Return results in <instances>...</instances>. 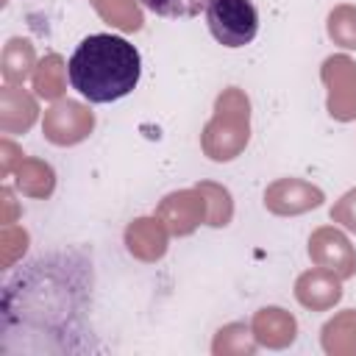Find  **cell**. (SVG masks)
Instances as JSON below:
<instances>
[{
    "label": "cell",
    "mask_w": 356,
    "mask_h": 356,
    "mask_svg": "<svg viewBox=\"0 0 356 356\" xmlns=\"http://www.w3.org/2000/svg\"><path fill=\"white\" fill-rule=\"evenodd\" d=\"M139 50L114 33L86 36L67 64L72 89L81 92L89 103H111L131 95L139 83Z\"/></svg>",
    "instance_id": "1"
},
{
    "label": "cell",
    "mask_w": 356,
    "mask_h": 356,
    "mask_svg": "<svg viewBox=\"0 0 356 356\" xmlns=\"http://www.w3.org/2000/svg\"><path fill=\"white\" fill-rule=\"evenodd\" d=\"M250 139V103L242 89H225L214 103V117L203 128L200 145L211 161L236 159Z\"/></svg>",
    "instance_id": "2"
},
{
    "label": "cell",
    "mask_w": 356,
    "mask_h": 356,
    "mask_svg": "<svg viewBox=\"0 0 356 356\" xmlns=\"http://www.w3.org/2000/svg\"><path fill=\"white\" fill-rule=\"evenodd\" d=\"M206 22L222 47H245L259 33V11L253 0H209Z\"/></svg>",
    "instance_id": "3"
},
{
    "label": "cell",
    "mask_w": 356,
    "mask_h": 356,
    "mask_svg": "<svg viewBox=\"0 0 356 356\" xmlns=\"http://www.w3.org/2000/svg\"><path fill=\"white\" fill-rule=\"evenodd\" d=\"M95 128V114L89 111V106L78 103V100H58L44 111L42 120V131L47 136V142L53 145H78L83 142Z\"/></svg>",
    "instance_id": "4"
},
{
    "label": "cell",
    "mask_w": 356,
    "mask_h": 356,
    "mask_svg": "<svg viewBox=\"0 0 356 356\" xmlns=\"http://www.w3.org/2000/svg\"><path fill=\"white\" fill-rule=\"evenodd\" d=\"M320 78L328 86V114L339 122L356 120V64L348 56H331Z\"/></svg>",
    "instance_id": "5"
},
{
    "label": "cell",
    "mask_w": 356,
    "mask_h": 356,
    "mask_svg": "<svg viewBox=\"0 0 356 356\" xmlns=\"http://www.w3.org/2000/svg\"><path fill=\"white\" fill-rule=\"evenodd\" d=\"M309 256L317 267L339 275V278H350L356 275V250L350 245V239L337 231V228H317L309 236Z\"/></svg>",
    "instance_id": "6"
},
{
    "label": "cell",
    "mask_w": 356,
    "mask_h": 356,
    "mask_svg": "<svg viewBox=\"0 0 356 356\" xmlns=\"http://www.w3.org/2000/svg\"><path fill=\"white\" fill-rule=\"evenodd\" d=\"M156 217L164 222V228L175 236H186L192 234L203 220H206V197L197 189H181L167 195L159 209Z\"/></svg>",
    "instance_id": "7"
},
{
    "label": "cell",
    "mask_w": 356,
    "mask_h": 356,
    "mask_svg": "<svg viewBox=\"0 0 356 356\" xmlns=\"http://www.w3.org/2000/svg\"><path fill=\"white\" fill-rule=\"evenodd\" d=\"M323 203V192L300 178H278L264 192V206L273 214H303Z\"/></svg>",
    "instance_id": "8"
},
{
    "label": "cell",
    "mask_w": 356,
    "mask_h": 356,
    "mask_svg": "<svg viewBox=\"0 0 356 356\" xmlns=\"http://www.w3.org/2000/svg\"><path fill=\"white\" fill-rule=\"evenodd\" d=\"M295 298L312 312H325L334 303H339V298H342L339 275H334L323 267L309 270L295 281Z\"/></svg>",
    "instance_id": "9"
},
{
    "label": "cell",
    "mask_w": 356,
    "mask_h": 356,
    "mask_svg": "<svg viewBox=\"0 0 356 356\" xmlns=\"http://www.w3.org/2000/svg\"><path fill=\"white\" fill-rule=\"evenodd\" d=\"M167 228L159 217H139L125 228V245L131 256L142 261H156L167 250Z\"/></svg>",
    "instance_id": "10"
},
{
    "label": "cell",
    "mask_w": 356,
    "mask_h": 356,
    "mask_svg": "<svg viewBox=\"0 0 356 356\" xmlns=\"http://www.w3.org/2000/svg\"><path fill=\"white\" fill-rule=\"evenodd\" d=\"M295 317L278 306H267L253 317V337L267 348H286L295 339Z\"/></svg>",
    "instance_id": "11"
},
{
    "label": "cell",
    "mask_w": 356,
    "mask_h": 356,
    "mask_svg": "<svg viewBox=\"0 0 356 356\" xmlns=\"http://www.w3.org/2000/svg\"><path fill=\"white\" fill-rule=\"evenodd\" d=\"M36 103L28 92L14 89L11 83L0 92V128L6 134H22L36 122Z\"/></svg>",
    "instance_id": "12"
},
{
    "label": "cell",
    "mask_w": 356,
    "mask_h": 356,
    "mask_svg": "<svg viewBox=\"0 0 356 356\" xmlns=\"http://www.w3.org/2000/svg\"><path fill=\"white\" fill-rule=\"evenodd\" d=\"M33 70H36V53H33L31 39H22V36L8 39V44L3 50V78L11 86L25 83Z\"/></svg>",
    "instance_id": "13"
},
{
    "label": "cell",
    "mask_w": 356,
    "mask_h": 356,
    "mask_svg": "<svg viewBox=\"0 0 356 356\" xmlns=\"http://www.w3.org/2000/svg\"><path fill=\"white\" fill-rule=\"evenodd\" d=\"M17 186L22 195L31 197H47L56 186V175L50 170V164L39 161V159H19L17 167Z\"/></svg>",
    "instance_id": "14"
},
{
    "label": "cell",
    "mask_w": 356,
    "mask_h": 356,
    "mask_svg": "<svg viewBox=\"0 0 356 356\" xmlns=\"http://www.w3.org/2000/svg\"><path fill=\"white\" fill-rule=\"evenodd\" d=\"M95 6V11L100 14L103 22L125 31V33H134L142 28V11L136 6V0H89Z\"/></svg>",
    "instance_id": "15"
},
{
    "label": "cell",
    "mask_w": 356,
    "mask_h": 356,
    "mask_svg": "<svg viewBox=\"0 0 356 356\" xmlns=\"http://www.w3.org/2000/svg\"><path fill=\"white\" fill-rule=\"evenodd\" d=\"M67 75V67H64V61H61V56H56V53H50V56H44L39 64H36V70H33V89H36V95L39 97H44V100H56V97H61V92H64V78Z\"/></svg>",
    "instance_id": "16"
},
{
    "label": "cell",
    "mask_w": 356,
    "mask_h": 356,
    "mask_svg": "<svg viewBox=\"0 0 356 356\" xmlns=\"http://www.w3.org/2000/svg\"><path fill=\"white\" fill-rule=\"evenodd\" d=\"M323 348L328 353H353L356 350V312H342L339 317L325 323Z\"/></svg>",
    "instance_id": "17"
},
{
    "label": "cell",
    "mask_w": 356,
    "mask_h": 356,
    "mask_svg": "<svg viewBox=\"0 0 356 356\" xmlns=\"http://www.w3.org/2000/svg\"><path fill=\"white\" fill-rule=\"evenodd\" d=\"M195 189L206 197V222L214 225V228L228 225V220H231V214H234V203H231L228 189H222V186H217V184H209V181L197 184Z\"/></svg>",
    "instance_id": "18"
},
{
    "label": "cell",
    "mask_w": 356,
    "mask_h": 356,
    "mask_svg": "<svg viewBox=\"0 0 356 356\" xmlns=\"http://www.w3.org/2000/svg\"><path fill=\"white\" fill-rule=\"evenodd\" d=\"M328 36L345 50H356V6H337L328 14Z\"/></svg>",
    "instance_id": "19"
},
{
    "label": "cell",
    "mask_w": 356,
    "mask_h": 356,
    "mask_svg": "<svg viewBox=\"0 0 356 356\" xmlns=\"http://www.w3.org/2000/svg\"><path fill=\"white\" fill-rule=\"evenodd\" d=\"M250 331L242 325V323H234V325H225L217 331V339L211 345V350L220 356V353H253V342L248 337Z\"/></svg>",
    "instance_id": "20"
},
{
    "label": "cell",
    "mask_w": 356,
    "mask_h": 356,
    "mask_svg": "<svg viewBox=\"0 0 356 356\" xmlns=\"http://www.w3.org/2000/svg\"><path fill=\"white\" fill-rule=\"evenodd\" d=\"M209 0H142L145 8H150L159 17H170V19H181V17H195L200 14V8H206Z\"/></svg>",
    "instance_id": "21"
},
{
    "label": "cell",
    "mask_w": 356,
    "mask_h": 356,
    "mask_svg": "<svg viewBox=\"0 0 356 356\" xmlns=\"http://www.w3.org/2000/svg\"><path fill=\"white\" fill-rule=\"evenodd\" d=\"M331 220L339 222V225L348 228V231H356V189L345 192V195L334 203V209H331Z\"/></svg>",
    "instance_id": "22"
},
{
    "label": "cell",
    "mask_w": 356,
    "mask_h": 356,
    "mask_svg": "<svg viewBox=\"0 0 356 356\" xmlns=\"http://www.w3.org/2000/svg\"><path fill=\"white\" fill-rule=\"evenodd\" d=\"M25 245H28V234L22 228H11V225L3 228V261L6 264H11L17 253H25Z\"/></svg>",
    "instance_id": "23"
},
{
    "label": "cell",
    "mask_w": 356,
    "mask_h": 356,
    "mask_svg": "<svg viewBox=\"0 0 356 356\" xmlns=\"http://www.w3.org/2000/svg\"><path fill=\"white\" fill-rule=\"evenodd\" d=\"M0 147H3V153H6V156H3V172L8 175V172H11V159L17 156V147H14L8 139H3V145H0Z\"/></svg>",
    "instance_id": "24"
}]
</instances>
